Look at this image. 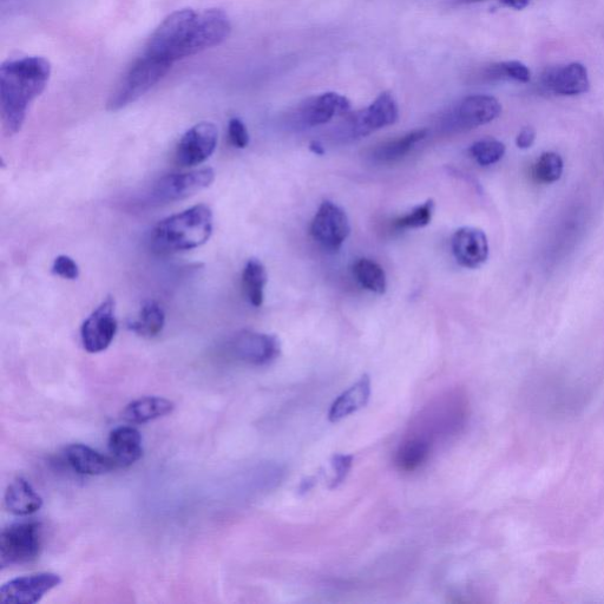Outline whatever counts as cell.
Listing matches in <instances>:
<instances>
[{
  "instance_id": "obj_19",
  "label": "cell",
  "mask_w": 604,
  "mask_h": 604,
  "mask_svg": "<svg viewBox=\"0 0 604 604\" xmlns=\"http://www.w3.org/2000/svg\"><path fill=\"white\" fill-rule=\"evenodd\" d=\"M175 403L163 397H143L127 405L122 417L130 424H146L172 415Z\"/></svg>"
},
{
  "instance_id": "obj_7",
  "label": "cell",
  "mask_w": 604,
  "mask_h": 604,
  "mask_svg": "<svg viewBox=\"0 0 604 604\" xmlns=\"http://www.w3.org/2000/svg\"><path fill=\"white\" fill-rule=\"evenodd\" d=\"M116 301L108 297L89 315L81 327L84 350L101 353L113 343L117 333Z\"/></svg>"
},
{
  "instance_id": "obj_31",
  "label": "cell",
  "mask_w": 604,
  "mask_h": 604,
  "mask_svg": "<svg viewBox=\"0 0 604 604\" xmlns=\"http://www.w3.org/2000/svg\"><path fill=\"white\" fill-rule=\"evenodd\" d=\"M228 139L234 148L245 149L249 144V134L240 118H232L228 124Z\"/></svg>"
},
{
  "instance_id": "obj_4",
  "label": "cell",
  "mask_w": 604,
  "mask_h": 604,
  "mask_svg": "<svg viewBox=\"0 0 604 604\" xmlns=\"http://www.w3.org/2000/svg\"><path fill=\"white\" fill-rule=\"evenodd\" d=\"M214 180L215 173L212 168L164 175L144 194L142 205L162 206L186 200L210 187Z\"/></svg>"
},
{
  "instance_id": "obj_3",
  "label": "cell",
  "mask_w": 604,
  "mask_h": 604,
  "mask_svg": "<svg viewBox=\"0 0 604 604\" xmlns=\"http://www.w3.org/2000/svg\"><path fill=\"white\" fill-rule=\"evenodd\" d=\"M172 68L173 64L166 59L143 51L111 93L107 104L108 110H122L139 101L157 83L161 82Z\"/></svg>"
},
{
  "instance_id": "obj_20",
  "label": "cell",
  "mask_w": 604,
  "mask_h": 604,
  "mask_svg": "<svg viewBox=\"0 0 604 604\" xmlns=\"http://www.w3.org/2000/svg\"><path fill=\"white\" fill-rule=\"evenodd\" d=\"M371 396V380L369 376H363L359 382L350 387L343 393L331 406L328 419L330 422L337 423L341 419L353 415L354 412L363 409L369 403Z\"/></svg>"
},
{
  "instance_id": "obj_2",
  "label": "cell",
  "mask_w": 604,
  "mask_h": 604,
  "mask_svg": "<svg viewBox=\"0 0 604 604\" xmlns=\"http://www.w3.org/2000/svg\"><path fill=\"white\" fill-rule=\"evenodd\" d=\"M212 209L198 205L169 216L151 229L150 251L159 255L192 251L205 245L213 234Z\"/></svg>"
},
{
  "instance_id": "obj_29",
  "label": "cell",
  "mask_w": 604,
  "mask_h": 604,
  "mask_svg": "<svg viewBox=\"0 0 604 604\" xmlns=\"http://www.w3.org/2000/svg\"><path fill=\"white\" fill-rule=\"evenodd\" d=\"M495 75L510 78L521 83H528L531 78V72L527 65L518 61H509L496 65Z\"/></svg>"
},
{
  "instance_id": "obj_28",
  "label": "cell",
  "mask_w": 604,
  "mask_h": 604,
  "mask_svg": "<svg viewBox=\"0 0 604 604\" xmlns=\"http://www.w3.org/2000/svg\"><path fill=\"white\" fill-rule=\"evenodd\" d=\"M563 174L562 157L556 153H544L537 160L535 175L543 183H554L561 179Z\"/></svg>"
},
{
  "instance_id": "obj_26",
  "label": "cell",
  "mask_w": 604,
  "mask_h": 604,
  "mask_svg": "<svg viewBox=\"0 0 604 604\" xmlns=\"http://www.w3.org/2000/svg\"><path fill=\"white\" fill-rule=\"evenodd\" d=\"M470 154L479 166L488 167L503 159L505 146L501 141L484 139L472 144Z\"/></svg>"
},
{
  "instance_id": "obj_25",
  "label": "cell",
  "mask_w": 604,
  "mask_h": 604,
  "mask_svg": "<svg viewBox=\"0 0 604 604\" xmlns=\"http://www.w3.org/2000/svg\"><path fill=\"white\" fill-rule=\"evenodd\" d=\"M354 277L365 290L384 294L387 288L386 274L382 266L370 259H360L353 266Z\"/></svg>"
},
{
  "instance_id": "obj_9",
  "label": "cell",
  "mask_w": 604,
  "mask_h": 604,
  "mask_svg": "<svg viewBox=\"0 0 604 604\" xmlns=\"http://www.w3.org/2000/svg\"><path fill=\"white\" fill-rule=\"evenodd\" d=\"M350 233V221L344 210L331 201L321 203L311 223L313 239L328 251L337 252Z\"/></svg>"
},
{
  "instance_id": "obj_1",
  "label": "cell",
  "mask_w": 604,
  "mask_h": 604,
  "mask_svg": "<svg viewBox=\"0 0 604 604\" xmlns=\"http://www.w3.org/2000/svg\"><path fill=\"white\" fill-rule=\"evenodd\" d=\"M50 76L51 65L43 57H23L3 63L0 109L4 128L10 135L22 130L31 103L44 93Z\"/></svg>"
},
{
  "instance_id": "obj_27",
  "label": "cell",
  "mask_w": 604,
  "mask_h": 604,
  "mask_svg": "<svg viewBox=\"0 0 604 604\" xmlns=\"http://www.w3.org/2000/svg\"><path fill=\"white\" fill-rule=\"evenodd\" d=\"M435 212V202L428 200L423 205L413 208L410 213L395 221L397 229H418L429 225Z\"/></svg>"
},
{
  "instance_id": "obj_18",
  "label": "cell",
  "mask_w": 604,
  "mask_h": 604,
  "mask_svg": "<svg viewBox=\"0 0 604 604\" xmlns=\"http://www.w3.org/2000/svg\"><path fill=\"white\" fill-rule=\"evenodd\" d=\"M6 510L16 516H30L41 510L43 498L23 477H18L5 491Z\"/></svg>"
},
{
  "instance_id": "obj_21",
  "label": "cell",
  "mask_w": 604,
  "mask_h": 604,
  "mask_svg": "<svg viewBox=\"0 0 604 604\" xmlns=\"http://www.w3.org/2000/svg\"><path fill=\"white\" fill-rule=\"evenodd\" d=\"M166 325V313L159 302L148 300L144 302L139 314L129 321L128 328L142 338L153 339L162 333Z\"/></svg>"
},
{
  "instance_id": "obj_6",
  "label": "cell",
  "mask_w": 604,
  "mask_h": 604,
  "mask_svg": "<svg viewBox=\"0 0 604 604\" xmlns=\"http://www.w3.org/2000/svg\"><path fill=\"white\" fill-rule=\"evenodd\" d=\"M398 105L390 93H384L376 98L369 108L357 111L347 117L345 133L353 139H360L374 131L392 126L398 120Z\"/></svg>"
},
{
  "instance_id": "obj_34",
  "label": "cell",
  "mask_w": 604,
  "mask_h": 604,
  "mask_svg": "<svg viewBox=\"0 0 604 604\" xmlns=\"http://www.w3.org/2000/svg\"><path fill=\"white\" fill-rule=\"evenodd\" d=\"M462 3H478L484 2V0H459ZM504 6H508V8L515 10H523L527 8V6L531 3V0H497Z\"/></svg>"
},
{
  "instance_id": "obj_23",
  "label": "cell",
  "mask_w": 604,
  "mask_h": 604,
  "mask_svg": "<svg viewBox=\"0 0 604 604\" xmlns=\"http://www.w3.org/2000/svg\"><path fill=\"white\" fill-rule=\"evenodd\" d=\"M430 451V438L424 435L413 436L400 445L396 455V464L402 471H415L426 462Z\"/></svg>"
},
{
  "instance_id": "obj_24",
  "label": "cell",
  "mask_w": 604,
  "mask_h": 604,
  "mask_svg": "<svg viewBox=\"0 0 604 604\" xmlns=\"http://www.w3.org/2000/svg\"><path fill=\"white\" fill-rule=\"evenodd\" d=\"M426 136H428V130L426 129L413 130L411 133L399 137V139L380 144L374 149L373 157L380 162L400 160L409 154Z\"/></svg>"
},
{
  "instance_id": "obj_8",
  "label": "cell",
  "mask_w": 604,
  "mask_h": 604,
  "mask_svg": "<svg viewBox=\"0 0 604 604\" xmlns=\"http://www.w3.org/2000/svg\"><path fill=\"white\" fill-rule=\"evenodd\" d=\"M219 142V130L215 124L202 122L190 128L181 137L175 150V162L180 167L200 166L214 154Z\"/></svg>"
},
{
  "instance_id": "obj_30",
  "label": "cell",
  "mask_w": 604,
  "mask_h": 604,
  "mask_svg": "<svg viewBox=\"0 0 604 604\" xmlns=\"http://www.w3.org/2000/svg\"><path fill=\"white\" fill-rule=\"evenodd\" d=\"M52 273L65 280H76L80 277V267L68 255H59L52 264Z\"/></svg>"
},
{
  "instance_id": "obj_5",
  "label": "cell",
  "mask_w": 604,
  "mask_h": 604,
  "mask_svg": "<svg viewBox=\"0 0 604 604\" xmlns=\"http://www.w3.org/2000/svg\"><path fill=\"white\" fill-rule=\"evenodd\" d=\"M42 546L41 523L11 524L0 535V566L5 569L34 562L41 554Z\"/></svg>"
},
{
  "instance_id": "obj_17",
  "label": "cell",
  "mask_w": 604,
  "mask_h": 604,
  "mask_svg": "<svg viewBox=\"0 0 604 604\" xmlns=\"http://www.w3.org/2000/svg\"><path fill=\"white\" fill-rule=\"evenodd\" d=\"M65 461L77 474L85 476H101L116 469L110 456L90 448L84 444H71L64 451Z\"/></svg>"
},
{
  "instance_id": "obj_10",
  "label": "cell",
  "mask_w": 604,
  "mask_h": 604,
  "mask_svg": "<svg viewBox=\"0 0 604 604\" xmlns=\"http://www.w3.org/2000/svg\"><path fill=\"white\" fill-rule=\"evenodd\" d=\"M280 350L277 337L254 331L236 334L228 345V352L234 359L256 366L272 363L279 357Z\"/></svg>"
},
{
  "instance_id": "obj_35",
  "label": "cell",
  "mask_w": 604,
  "mask_h": 604,
  "mask_svg": "<svg viewBox=\"0 0 604 604\" xmlns=\"http://www.w3.org/2000/svg\"><path fill=\"white\" fill-rule=\"evenodd\" d=\"M310 150L312 151L313 154L318 155V156H323L325 154L324 147L321 146L320 142H318V141L311 142Z\"/></svg>"
},
{
  "instance_id": "obj_32",
  "label": "cell",
  "mask_w": 604,
  "mask_h": 604,
  "mask_svg": "<svg viewBox=\"0 0 604 604\" xmlns=\"http://www.w3.org/2000/svg\"><path fill=\"white\" fill-rule=\"evenodd\" d=\"M353 457L346 455H336L333 457L332 465L334 471H336V477L332 481V489L339 487L349 475L352 468Z\"/></svg>"
},
{
  "instance_id": "obj_16",
  "label": "cell",
  "mask_w": 604,
  "mask_h": 604,
  "mask_svg": "<svg viewBox=\"0 0 604 604\" xmlns=\"http://www.w3.org/2000/svg\"><path fill=\"white\" fill-rule=\"evenodd\" d=\"M108 449L116 468H129L143 456L142 436L133 426H120L110 432Z\"/></svg>"
},
{
  "instance_id": "obj_14",
  "label": "cell",
  "mask_w": 604,
  "mask_h": 604,
  "mask_svg": "<svg viewBox=\"0 0 604 604\" xmlns=\"http://www.w3.org/2000/svg\"><path fill=\"white\" fill-rule=\"evenodd\" d=\"M542 84L551 93L560 96L586 94L590 88L588 70L577 62L547 69L543 72Z\"/></svg>"
},
{
  "instance_id": "obj_13",
  "label": "cell",
  "mask_w": 604,
  "mask_h": 604,
  "mask_svg": "<svg viewBox=\"0 0 604 604\" xmlns=\"http://www.w3.org/2000/svg\"><path fill=\"white\" fill-rule=\"evenodd\" d=\"M453 256L464 268L476 269L489 258V242L481 229L463 227L453 234L451 240Z\"/></svg>"
},
{
  "instance_id": "obj_12",
  "label": "cell",
  "mask_w": 604,
  "mask_h": 604,
  "mask_svg": "<svg viewBox=\"0 0 604 604\" xmlns=\"http://www.w3.org/2000/svg\"><path fill=\"white\" fill-rule=\"evenodd\" d=\"M61 583V576L54 573L17 577L0 588V601L6 604H35Z\"/></svg>"
},
{
  "instance_id": "obj_15",
  "label": "cell",
  "mask_w": 604,
  "mask_h": 604,
  "mask_svg": "<svg viewBox=\"0 0 604 604\" xmlns=\"http://www.w3.org/2000/svg\"><path fill=\"white\" fill-rule=\"evenodd\" d=\"M351 103L345 96L326 93L310 98L299 109V121L305 127L323 126L334 117L350 113Z\"/></svg>"
},
{
  "instance_id": "obj_11",
  "label": "cell",
  "mask_w": 604,
  "mask_h": 604,
  "mask_svg": "<svg viewBox=\"0 0 604 604\" xmlns=\"http://www.w3.org/2000/svg\"><path fill=\"white\" fill-rule=\"evenodd\" d=\"M502 113L497 98L471 95L456 105L449 116V126L455 130H471L495 121Z\"/></svg>"
},
{
  "instance_id": "obj_22",
  "label": "cell",
  "mask_w": 604,
  "mask_h": 604,
  "mask_svg": "<svg viewBox=\"0 0 604 604\" xmlns=\"http://www.w3.org/2000/svg\"><path fill=\"white\" fill-rule=\"evenodd\" d=\"M267 281L264 264L258 259L248 260L244 272H242V290H244L249 304L254 307L264 304Z\"/></svg>"
},
{
  "instance_id": "obj_33",
  "label": "cell",
  "mask_w": 604,
  "mask_h": 604,
  "mask_svg": "<svg viewBox=\"0 0 604 604\" xmlns=\"http://www.w3.org/2000/svg\"><path fill=\"white\" fill-rule=\"evenodd\" d=\"M536 140V130L531 127H525L518 134L516 139L517 147L520 149H529Z\"/></svg>"
}]
</instances>
